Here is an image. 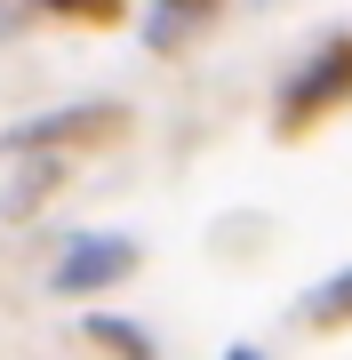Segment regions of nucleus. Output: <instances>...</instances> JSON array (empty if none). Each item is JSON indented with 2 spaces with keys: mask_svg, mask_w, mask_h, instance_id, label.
<instances>
[{
  "mask_svg": "<svg viewBox=\"0 0 352 360\" xmlns=\"http://www.w3.org/2000/svg\"><path fill=\"white\" fill-rule=\"evenodd\" d=\"M136 272V240H120V232H80L65 248V264H56V288L65 296H89V288H112Z\"/></svg>",
  "mask_w": 352,
  "mask_h": 360,
  "instance_id": "nucleus-1",
  "label": "nucleus"
},
{
  "mask_svg": "<svg viewBox=\"0 0 352 360\" xmlns=\"http://www.w3.org/2000/svg\"><path fill=\"white\" fill-rule=\"evenodd\" d=\"M344 96H352V40H337V49H328L320 65L296 80V96L280 104V120H288V129H304V120H313L320 104H344Z\"/></svg>",
  "mask_w": 352,
  "mask_h": 360,
  "instance_id": "nucleus-2",
  "label": "nucleus"
},
{
  "mask_svg": "<svg viewBox=\"0 0 352 360\" xmlns=\"http://www.w3.org/2000/svg\"><path fill=\"white\" fill-rule=\"evenodd\" d=\"M120 129V112L105 104V112H56V120H32L25 136H8V144H80V136H112Z\"/></svg>",
  "mask_w": 352,
  "mask_h": 360,
  "instance_id": "nucleus-3",
  "label": "nucleus"
},
{
  "mask_svg": "<svg viewBox=\"0 0 352 360\" xmlns=\"http://www.w3.org/2000/svg\"><path fill=\"white\" fill-rule=\"evenodd\" d=\"M304 321H313V328H344V321H352V272H337L328 288L304 296Z\"/></svg>",
  "mask_w": 352,
  "mask_h": 360,
  "instance_id": "nucleus-4",
  "label": "nucleus"
},
{
  "mask_svg": "<svg viewBox=\"0 0 352 360\" xmlns=\"http://www.w3.org/2000/svg\"><path fill=\"white\" fill-rule=\"evenodd\" d=\"M89 336H96L105 352H120V360H160V352L144 345V336H136L129 321H112V312H96V321H89Z\"/></svg>",
  "mask_w": 352,
  "mask_h": 360,
  "instance_id": "nucleus-5",
  "label": "nucleus"
},
{
  "mask_svg": "<svg viewBox=\"0 0 352 360\" xmlns=\"http://www.w3.org/2000/svg\"><path fill=\"white\" fill-rule=\"evenodd\" d=\"M56 8H80V16H96V25H112V16H120V0H56Z\"/></svg>",
  "mask_w": 352,
  "mask_h": 360,
  "instance_id": "nucleus-6",
  "label": "nucleus"
},
{
  "mask_svg": "<svg viewBox=\"0 0 352 360\" xmlns=\"http://www.w3.org/2000/svg\"><path fill=\"white\" fill-rule=\"evenodd\" d=\"M160 8H200V16H209V8H216V0H160Z\"/></svg>",
  "mask_w": 352,
  "mask_h": 360,
  "instance_id": "nucleus-7",
  "label": "nucleus"
},
{
  "mask_svg": "<svg viewBox=\"0 0 352 360\" xmlns=\"http://www.w3.org/2000/svg\"><path fill=\"white\" fill-rule=\"evenodd\" d=\"M224 360H256V345H233V352H224Z\"/></svg>",
  "mask_w": 352,
  "mask_h": 360,
  "instance_id": "nucleus-8",
  "label": "nucleus"
}]
</instances>
